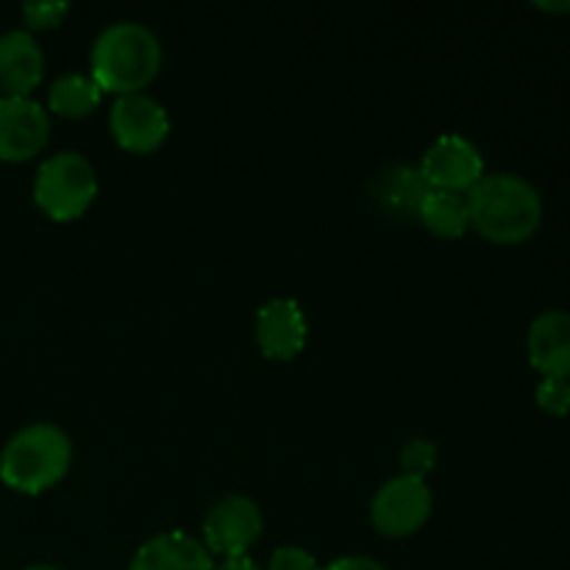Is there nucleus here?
I'll return each instance as SVG.
<instances>
[{
	"label": "nucleus",
	"instance_id": "nucleus-1",
	"mask_svg": "<svg viewBox=\"0 0 570 570\" xmlns=\"http://www.w3.org/2000/svg\"><path fill=\"white\" fill-rule=\"evenodd\" d=\"M468 220L495 245H521L543 223V198L523 176L488 173L465 195Z\"/></svg>",
	"mask_w": 570,
	"mask_h": 570
},
{
	"label": "nucleus",
	"instance_id": "nucleus-2",
	"mask_svg": "<svg viewBox=\"0 0 570 570\" xmlns=\"http://www.w3.org/2000/svg\"><path fill=\"white\" fill-rule=\"evenodd\" d=\"M89 76L104 92H142L161 67V42L148 26L137 20H117L98 33L89 50Z\"/></svg>",
	"mask_w": 570,
	"mask_h": 570
},
{
	"label": "nucleus",
	"instance_id": "nucleus-3",
	"mask_svg": "<svg viewBox=\"0 0 570 570\" xmlns=\"http://www.w3.org/2000/svg\"><path fill=\"white\" fill-rule=\"evenodd\" d=\"M72 443L56 423H28L0 451V482L26 495H39L67 476Z\"/></svg>",
	"mask_w": 570,
	"mask_h": 570
},
{
	"label": "nucleus",
	"instance_id": "nucleus-4",
	"mask_svg": "<svg viewBox=\"0 0 570 570\" xmlns=\"http://www.w3.org/2000/svg\"><path fill=\"white\" fill-rule=\"evenodd\" d=\"M98 195V176L92 161L78 150H59L39 165L33 178V204L50 220H76L92 206Z\"/></svg>",
	"mask_w": 570,
	"mask_h": 570
},
{
	"label": "nucleus",
	"instance_id": "nucleus-5",
	"mask_svg": "<svg viewBox=\"0 0 570 570\" xmlns=\"http://www.w3.org/2000/svg\"><path fill=\"white\" fill-rule=\"evenodd\" d=\"M432 507L434 495L426 479L399 473V476L387 479L373 495L371 523L384 538H406L429 521Z\"/></svg>",
	"mask_w": 570,
	"mask_h": 570
},
{
	"label": "nucleus",
	"instance_id": "nucleus-6",
	"mask_svg": "<svg viewBox=\"0 0 570 570\" xmlns=\"http://www.w3.org/2000/svg\"><path fill=\"white\" fill-rule=\"evenodd\" d=\"M265 518L259 504L243 493L223 495L204 518V546L209 554L243 557L259 540Z\"/></svg>",
	"mask_w": 570,
	"mask_h": 570
},
{
	"label": "nucleus",
	"instance_id": "nucleus-7",
	"mask_svg": "<svg viewBox=\"0 0 570 570\" xmlns=\"http://www.w3.org/2000/svg\"><path fill=\"white\" fill-rule=\"evenodd\" d=\"M426 184L445 193H468L484 176V156L462 134H440L423 154L421 167Z\"/></svg>",
	"mask_w": 570,
	"mask_h": 570
},
{
	"label": "nucleus",
	"instance_id": "nucleus-8",
	"mask_svg": "<svg viewBox=\"0 0 570 570\" xmlns=\"http://www.w3.org/2000/svg\"><path fill=\"white\" fill-rule=\"evenodd\" d=\"M109 131L120 148L131 154H150L170 134V117L150 95H120L109 109Z\"/></svg>",
	"mask_w": 570,
	"mask_h": 570
},
{
	"label": "nucleus",
	"instance_id": "nucleus-9",
	"mask_svg": "<svg viewBox=\"0 0 570 570\" xmlns=\"http://www.w3.org/2000/svg\"><path fill=\"white\" fill-rule=\"evenodd\" d=\"M50 117L33 98L0 95V161H28L48 145Z\"/></svg>",
	"mask_w": 570,
	"mask_h": 570
},
{
	"label": "nucleus",
	"instance_id": "nucleus-10",
	"mask_svg": "<svg viewBox=\"0 0 570 570\" xmlns=\"http://www.w3.org/2000/svg\"><path fill=\"white\" fill-rule=\"evenodd\" d=\"M254 334L262 354L287 362L304 351L306 337H309V323H306L298 301L271 298L256 309Z\"/></svg>",
	"mask_w": 570,
	"mask_h": 570
},
{
	"label": "nucleus",
	"instance_id": "nucleus-11",
	"mask_svg": "<svg viewBox=\"0 0 570 570\" xmlns=\"http://www.w3.org/2000/svg\"><path fill=\"white\" fill-rule=\"evenodd\" d=\"M45 76V56L26 28L0 33V92L9 98H31Z\"/></svg>",
	"mask_w": 570,
	"mask_h": 570
},
{
	"label": "nucleus",
	"instance_id": "nucleus-12",
	"mask_svg": "<svg viewBox=\"0 0 570 570\" xmlns=\"http://www.w3.org/2000/svg\"><path fill=\"white\" fill-rule=\"evenodd\" d=\"M529 362L546 379H570V315L551 309L532 321L527 337Z\"/></svg>",
	"mask_w": 570,
	"mask_h": 570
},
{
	"label": "nucleus",
	"instance_id": "nucleus-13",
	"mask_svg": "<svg viewBox=\"0 0 570 570\" xmlns=\"http://www.w3.org/2000/svg\"><path fill=\"white\" fill-rule=\"evenodd\" d=\"M128 570H215V560L204 543L176 529L145 540Z\"/></svg>",
	"mask_w": 570,
	"mask_h": 570
},
{
	"label": "nucleus",
	"instance_id": "nucleus-14",
	"mask_svg": "<svg viewBox=\"0 0 570 570\" xmlns=\"http://www.w3.org/2000/svg\"><path fill=\"white\" fill-rule=\"evenodd\" d=\"M429 184L417 167L395 165L387 167L382 176L376 178V198L390 215L401 217V220H415L421 215V204L429 195Z\"/></svg>",
	"mask_w": 570,
	"mask_h": 570
},
{
	"label": "nucleus",
	"instance_id": "nucleus-15",
	"mask_svg": "<svg viewBox=\"0 0 570 570\" xmlns=\"http://www.w3.org/2000/svg\"><path fill=\"white\" fill-rule=\"evenodd\" d=\"M417 220H421L434 237L443 239H456L471 228L465 198L456 193H445V189H429V195L421 204Z\"/></svg>",
	"mask_w": 570,
	"mask_h": 570
},
{
	"label": "nucleus",
	"instance_id": "nucleus-16",
	"mask_svg": "<svg viewBox=\"0 0 570 570\" xmlns=\"http://www.w3.org/2000/svg\"><path fill=\"white\" fill-rule=\"evenodd\" d=\"M100 98H104V89L98 87V81L92 76L72 70L50 83L48 106L50 111L61 117H83L100 104Z\"/></svg>",
	"mask_w": 570,
	"mask_h": 570
},
{
	"label": "nucleus",
	"instance_id": "nucleus-17",
	"mask_svg": "<svg viewBox=\"0 0 570 570\" xmlns=\"http://www.w3.org/2000/svg\"><path fill=\"white\" fill-rule=\"evenodd\" d=\"M438 465V445L426 438H412L410 443L401 449V468L406 476L426 479V473Z\"/></svg>",
	"mask_w": 570,
	"mask_h": 570
},
{
	"label": "nucleus",
	"instance_id": "nucleus-18",
	"mask_svg": "<svg viewBox=\"0 0 570 570\" xmlns=\"http://www.w3.org/2000/svg\"><path fill=\"white\" fill-rule=\"evenodd\" d=\"M70 11V3L67 0H31V3L22 6V20H26L28 28L33 31H45V28H56L65 14Z\"/></svg>",
	"mask_w": 570,
	"mask_h": 570
},
{
	"label": "nucleus",
	"instance_id": "nucleus-19",
	"mask_svg": "<svg viewBox=\"0 0 570 570\" xmlns=\"http://www.w3.org/2000/svg\"><path fill=\"white\" fill-rule=\"evenodd\" d=\"M534 401L549 415H568L570 412V379H543L534 390Z\"/></svg>",
	"mask_w": 570,
	"mask_h": 570
},
{
	"label": "nucleus",
	"instance_id": "nucleus-20",
	"mask_svg": "<svg viewBox=\"0 0 570 570\" xmlns=\"http://www.w3.org/2000/svg\"><path fill=\"white\" fill-rule=\"evenodd\" d=\"M267 570H323L317 566L315 557L309 554L306 549L301 546H282L271 554V566Z\"/></svg>",
	"mask_w": 570,
	"mask_h": 570
},
{
	"label": "nucleus",
	"instance_id": "nucleus-21",
	"mask_svg": "<svg viewBox=\"0 0 570 570\" xmlns=\"http://www.w3.org/2000/svg\"><path fill=\"white\" fill-rule=\"evenodd\" d=\"M323 570H384V566L373 560V557L354 554V557H340V560L328 562Z\"/></svg>",
	"mask_w": 570,
	"mask_h": 570
},
{
	"label": "nucleus",
	"instance_id": "nucleus-22",
	"mask_svg": "<svg viewBox=\"0 0 570 570\" xmlns=\"http://www.w3.org/2000/svg\"><path fill=\"white\" fill-rule=\"evenodd\" d=\"M215 570H259L248 554L243 557H223V562H217Z\"/></svg>",
	"mask_w": 570,
	"mask_h": 570
},
{
	"label": "nucleus",
	"instance_id": "nucleus-23",
	"mask_svg": "<svg viewBox=\"0 0 570 570\" xmlns=\"http://www.w3.org/2000/svg\"><path fill=\"white\" fill-rule=\"evenodd\" d=\"M543 11H570V3H538Z\"/></svg>",
	"mask_w": 570,
	"mask_h": 570
},
{
	"label": "nucleus",
	"instance_id": "nucleus-24",
	"mask_svg": "<svg viewBox=\"0 0 570 570\" xmlns=\"http://www.w3.org/2000/svg\"><path fill=\"white\" fill-rule=\"evenodd\" d=\"M26 570H61V568H56V566H31V568H26Z\"/></svg>",
	"mask_w": 570,
	"mask_h": 570
}]
</instances>
